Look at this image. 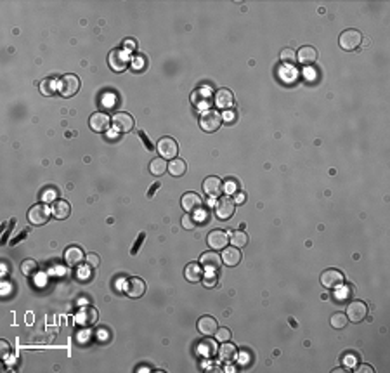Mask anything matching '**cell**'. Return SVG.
<instances>
[{
    "instance_id": "obj_1",
    "label": "cell",
    "mask_w": 390,
    "mask_h": 373,
    "mask_svg": "<svg viewBox=\"0 0 390 373\" xmlns=\"http://www.w3.org/2000/svg\"><path fill=\"white\" fill-rule=\"evenodd\" d=\"M222 120L224 118L220 115V111L210 108L206 111H203L201 116H199V127L205 132H217L220 129V125H222Z\"/></svg>"
},
{
    "instance_id": "obj_2",
    "label": "cell",
    "mask_w": 390,
    "mask_h": 373,
    "mask_svg": "<svg viewBox=\"0 0 390 373\" xmlns=\"http://www.w3.org/2000/svg\"><path fill=\"white\" fill-rule=\"evenodd\" d=\"M108 63H109V68H111L113 71H116V73L125 71L130 64L129 51L127 49H113L111 53H109Z\"/></svg>"
},
{
    "instance_id": "obj_3",
    "label": "cell",
    "mask_w": 390,
    "mask_h": 373,
    "mask_svg": "<svg viewBox=\"0 0 390 373\" xmlns=\"http://www.w3.org/2000/svg\"><path fill=\"white\" fill-rule=\"evenodd\" d=\"M345 276L338 269H326V271L321 272V285L328 290H337L343 285Z\"/></svg>"
},
{
    "instance_id": "obj_4",
    "label": "cell",
    "mask_w": 390,
    "mask_h": 373,
    "mask_svg": "<svg viewBox=\"0 0 390 373\" xmlns=\"http://www.w3.org/2000/svg\"><path fill=\"white\" fill-rule=\"evenodd\" d=\"M78 91H80V78H78L77 75L70 73V75L61 77L59 94L63 96V98H71V96H75Z\"/></svg>"
},
{
    "instance_id": "obj_5",
    "label": "cell",
    "mask_w": 390,
    "mask_h": 373,
    "mask_svg": "<svg viewBox=\"0 0 390 373\" xmlns=\"http://www.w3.org/2000/svg\"><path fill=\"white\" fill-rule=\"evenodd\" d=\"M362 44V33L359 30H345L340 35V47L343 51H355Z\"/></svg>"
},
{
    "instance_id": "obj_6",
    "label": "cell",
    "mask_w": 390,
    "mask_h": 373,
    "mask_svg": "<svg viewBox=\"0 0 390 373\" xmlns=\"http://www.w3.org/2000/svg\"><path fill=\"white\" fill-rule=\"evenodd\" d=\"M50 219V210L46 203H37L28 210V220L33 226H44Z\"/></svg>"
},
{
    "instance_id": "obj_7",
    "label": "cell",
    "mask_w": 390,
    "mask_h": 373,
    "mask_svg": "<svg viewBox=\"0 0 390 373\" xmlns=\"http://www.w3.org/2000/svg\"><path fill=\"white\" fill-rule=\"evenodd\" d=\"M212 101H213V92H212V89H208V87L196 89V91L191 94V103L198 109H205V111L206 109H210Z\"/></svg>"
},
{
    "instance_id": "obj_8",
    "label": "cell",
    "mask_w": 390,
    "mask_h": 373,
    "mask_svg": "<svg viewBox=\"0 0 390 373\" xmlns=\"http://www.w3.org/2000/svg\"><path fill=\"white\" fill-rule=\"evenodd\" d=\"M156 150L160 151L161 158L174 160V158H177L179 144H177V141L172 139V137H161V139L158 141V144H156Z\"/></svg>"
},
{
    "instance_id": "obj_9",
    "label": "cell",
    "mask_w": 390,
    "mask_h": 373,
    "mask_svg": "<svg viewBox=\"0 0 390 373\" xmlns=\"http://www.w3.org/2000/svg\"><path fill=\"white\" fill-rule=\"evenodd\" d=\"M345 314H347V318L352 323H359V321H362L368 316V306H366L362 300H352V302L348 304Z\"/></svg>"
},
{
    "instance_id": "obj_10",
    "label": "cell",
    "mask_w": 390,
    "mask_h": 373,
    "mask_svg": "<svg viewBox=\"0 0 390 373\" xmlns=\"http://www.w3.org/2000/svg\"><path fill=\"white\" fill-rule=\"evenodd\" d=\"M111 123L113 127H115L116 130H118L120 134H125V132H130V130L134 129V125H136V122H134L132 115H129V113H116V115H113L111 118Z\"/></svg>"
},
{
    "instance_id": "obj_11",
    "label": "cell",
    "mask_w": 390,
    "mask_h": 373,
    "mask_svg": "<svg viewBox=\"0 0 390 373\" xmlns=\"http://www.w3.org/2000/svg\"><path fill=\"white\" fill-rule=\"evenodd\" d=\"M234 212H236V202L231 196H222L219 200V203H217V215H219V219H231L234 215Z\"/></svg>"
},
{
    "instance_id": "obj_12",
    "label": "cell",
    "mask_w": 390,
    "mask_h": 373,
    "mask_svg": "<svg viewBox=\"0 0 390 373\" xmlns=\"http://www.w3.org/2000/svg\"><path fill=\"white\" fill-rule=\"evenodd\" d=\"M144 292H146V283H144V279L137 278V276H132V278L127 279L125 293L130 299H139V297L144 295Z\"/></svg>"
},
{
    "instance_id": "obj_13",
    "label": "cell",
    "mask_w": 390,
    "mask_h": 373,
    "mask_svg": "<svg viewBox=\"0 0 390 373\" xmlns=\"http://www.w3.org/2000/svg\"><path fill=\"white\" fill-rule=\"evenodd\" d=\"M206 241H208V245L213 250H224L227 247V243H229V234L222 229H213L206 236Z\"/></svg>"
},
{
    "instance_id": "obj_14",
    "label": "cell",
    "mask_w": 390,
    "mask_h": 373,
    "mask_svg": "<svg viewBox=\"0 0 390 373\" xmlns=\"http://www.w3.org/2000/svg\"><path fill=\"white\" fill-rule=\"evenodd\" d=\"M181 205H182V209H184L186 212L191 213V212H196V210L201 209L203 200H201V196H199L198 193L188 191V193H184V195H182Z\"/></svg>"
},
{
    "instance_id": "obj_15",
    "label": "cell",
    "mask_w": 390,
    "mask_h": 373,
    "mask_svg": "<svg viewBox=\"0 0 390 373\" xmlns=\"http://www.w3.org/2000/svg\"><path fill=\"white\" fill-rule=\"evenodd\" d=\"M199 261H201V266L208 272H217L222 267V257L217 252H205V254H201Z\"/></svg>"
},
{
    "instance_id": "obj_16",
    "label": "cell",
    "mask_w": 390,
    "mask_h": 373,
    "mask_svg": "<svg viewBox=\"0 0 390 373\" xmlns=\"http://www.w3.org/2000/svg\"><path fill=\"white\" fill-rule=\"evenodd\" d=\"M99 320V314L94 307H85V309H80V313H77L75 316V321L82 326H94Z\"/></svg>"
},
{
    "instance_id": "obj_17",
    "label": "cell",
    "mask_w": 390,
    "mask_h": 373,
    "mask_svg": "<svg viewBox=\"0 0 390 373\" xmlns=\"http://www.w3.org/2000/svg\"><path fill=\"white\" fill-rule=\"evenodd\" d=\"M203 191L206 193L208 196H219L222 195L224 191V182L222 179L215 177V175H210V177H206L205 181H203Z\"/></svg>"
},
{
    "instance_id": "obj_18",
    "label": "cell",
    "mask_w": 390,
    "mask_h": 373,
    "mask_svg": "<svg viewBox=\"0 0 390 373\" xmlns=\"http://www.w3.org/2000/svg\"><path fill=\"white\" fill-rule=\"evenodd\" d=\"M198 330H199V333L206 335V337H212V335H215V331L219 330V323H217V320L212 316H201L198 320Z\"/></svg>"
},
{
    "instance_id": "obj_19",
    "label": "cell",
    "mask_w": 390,
    "mask_h": 373,
    "mask_svg": "<svg viewBox=\"0 0 390 373\" xmlns=\"http://www.w3.org/2000/svg\"><path fill=\"white\" fill-rule=\"evenodd\" d=\"M109 123H111V116H108L102 111H98L91 116V129L94 132H104V130H108Z\"/></svg>"
},
{
    "instance_id": "obj_20",
    "label": "cell",
    "mask_w": 390,
    "mask_h": 373,
    "mask_svg": "<svg viewBox=\"0 0 390 373\" xmlns=\"http://www.w3.org/2000/svg\"><path fill=\"white\" fill-rule=\"evenodd\" d=\"M215 105L220 109H231L234 105V94L229 89H220L215 94Z\"/></svg>"
},
{
    "instance_id": "obj_21",
    "label": "cell",
    "mask_w": 390,
    "mask_h": 373,
    "mask_svg": "<svg viewBox=\"0 0 390 373\" xmlns=\"http://www.w3.org/2000/svg\"><path fill=\"white\" fill-rule=\"evenodd\" d=\"M85 259V254L80 247H70L64 252V261L70 267H77L78 264H82V261Z\"/></svg>"
},
{
    "instance_id": "obj_22",
    "label": "cell",
    "mask_w": 390,
    "mask_h": 373,
    "mask_svg": "<svg viewBox=\"0 0 390 373\" xmlns=\"http://www.w3.org/2000/svg\"><path fill=\"white\" fill-rule=\"evenodd\" d=\"M222 257V262L229 267H234V266L240 264L241 261V252L238 247H226L224 248V254L220 255Z\"/></svg>"
},
{
    "instance_id": "obj_23",
    "label": "cell",
    "mask_w": 390,
    "mask_h": 373,
    "mask_svg": "<svg viewBox=\"0 0 390 373\" xmlns=\"http://www.w3.org/2000/svg\"><path fill=\"white\" fill-rule=\"evenodd\" d=\"M296 59H298L302 64H305V66H310V64H314L317 61V51L314 49L312 46H305L298 51Z\"/></svg>"
},
{
    "instance_id": "obj_24",
    "label": "cell",
    "mask_w": 390,
    "mask_h": 373,
    "mask_svg": "<svg viewBox=\"0 0 390 373\" xmlns=\"http://www.w3.org/2000/svg\"><path fill=\"white\" fill-rule=\"evenodd\" d=\"M52 213L56 219H66L71 213V205L66 200H54L52 202Z\"/></svg>"
},
{
    "instance_id": "obj_25",
    "label": "cell",
    "mask_w": 390,
    "mask_h": 373,
    "mask_svg": "<svg viewBox=\"0 0 390 373\" xmlns=\"http://www.w3.org/2000/svg\"><path fill=\"white\" fill-rule=\"evenodd\" d=\"M184 276H186V279H188V281H191V283L199 281V279L203 278L201 264H198V262H189V264L186 266V269H184Z\"/></svg>"
},
{
    "instance_id": "obj_26",
    "label": "cell",
    "mask_w": 390,
    "mask_h": 373,
    "mask_svg": "<svg viewBox=\"0 0 390 373\" xmlns=\"http://www.w3.org/2000/svg\"><path fill=\"white\" fill-rule=\"evenodd\" d=\"M238 356V349L234 344H231V342H222L219 347V358L222 359V361H233L234 358Z\"/></svg>"
},
{
    "instance_id": "obj_27",
    "label": "cell",
    "mask_w": 390,
    "mask_h": 373,
    "mask_svg": "<svg viewBox=\"0 0 390 373\" xmlns=\"http://www.w3.org/2000/svg\"><path fill=\"white\" fill-rule=\"evenodd\" d=\"M186 168H188V165L182 158H174V160L168 161V172L174 177H181L182 174H186Z\"/></svg>"
},
{
    "instance_id": "obj_28",
    "label": "cell",
    "mask_w": 390,
    "mask_h": 373,
    "mask_svg": "<svg viewBox=\"0 0 390 373\" xmlns=\"http://www.w3.org/2000/svg\"><path fill=\"white\" fill-rule=\"evenodd\" d=\"M167 170H168V163H167V160H165V158L158 157V158H154V160H151L149 172L153 175H163Z\"/></svg>"
},
{
    "instance_id": "obj_29",
    "label": "cell",
    "mask_w": 390,
    "mask_h": 373,
    "mask_svg": "<svg viewBox=\"0 0 390 373\" xmlns=\"http://www.w3.org/2000/svg\"><path fill=\"white\" fill-rule=\"evenodd\" d=\"M56 91H59V82H56L54 78H47L40 84V92L44 96H52Z\"/></svg>"
},
{
    "instance_id": "obj_30",
    "label": "cell",
    "mask_w": 390,
    "mask_h": 373,
    "mask_svg": "<svg viewBox=\"0 0 390 373\" xmlns=\"http://www.w3.org/2000/svg\"><path fill=\"white\" fill-rule=\"evenodd\" d=\"M37 271H39V264H37V261H33V259H26V261L21 262V272L26 276V278L33 276Z\"/></svg>"
},
{
    "instance_id": "obj_31",
    "label": "cell",
    "mask_w": 390,
    "mask_h": 373,
    "mask_svg": "<svg viewBox=\"0 0 390 373\" xmlns=\"http://www.w3.org/2000/svg\"><path fill=\"white\" fill-rule=\"evenodd\" d=\"M231 243H233V247H238V248H241V247H244V245L248 243V234L244 233V231H234L233 234H231Z\"/></svg>"
},
{
    "instance_id": "obj_32",
    "label": "cell",
    "mask_w": 390,
    "mask_h": 373,
    "mask_svg": "<svg viewBox=\"0 0 390 373\" xmlns=\"http://www.w3.org/2000/svg\"><path fill=\"white\" fill-rule=\"evenodd\" d=\"M279 59L286 66H292V64L296 63V53L293 49H283L281 54H279Z\"/></svg>"
},
{
    "instance_id": "obj_33",
    "label": "cell",
    "mask_w": 390,
    "mask_h": 373,
    "mask_svg": "<svg viewBox=\"0 0 390 373\" xmlns=\"http://www.w3.org/2000/svg\"><path fill=\"white\" fill-rule=\"evenodd\" d=\"M347 321H348V318L345 313H335L333 316H331V326L340 330V328L347 326Z\"/></svg>"
},
{
    "instance_id": "obj_34",
    "label": "cell",
    "mask_w": 390,
    "mask_h": 373,
    "mask_svg": "<svg viewBox=\"0 0 390 373\" xmlns=\"http://www.w3.org/2000/svg\"><path fill=\"white\" fill-rule=\"evenodd\" d=\"M215 351V344L212 340H203L199 344V354L203 356H212V352Z\"/></svg>"
},
{
    "instance_id": "obj_35",
    "label": "cell",
    "mask_w": 390,
    "mask_h": 373,
    "mask_svg": "<svg viewBox=\"0 0 390 373\" xmlns=\"http://www.w3.org/2000/svg\"><path fill=\"white\" fill-rule=\"evenodd\" d=\"M231 337H233V335H231L229 328H220V330L215 331V338L220 342V344H222V342H229Z\"/></svg>"
},
{
    "instance_id": "obj_36",
    "label": "cell",
    "mask_w": 390,
    "mask_h": 373,
    "mask_svg": "<svg viewBox=\"0 0 390 373\" xmlns=\"http://www.w3.org/2000/svg\"><path fill=\"white\" fill-rule=\"evenodd\" d=\"M182 227H184V229H195V227H196V220L193 219V215H189V213L182 215Z\"/></svg>"
},
{
    "instance_id": "obj_37",
    "label": "cell",
    "mask_w": 390,
    "mask_h": 373,
    "mask_svg": "<svg viewBox=\"0 0 390 373\" xmlns=\"http://www.w3.org/2000/svg\"><path fill=\"white\" fill-rule=\"evenodd\" d=\"M132 66H134V70H144L146 68V57L144 56H136L132 59Z\"/></svg>"
},
{
    "instance_id": "obj_38",
    "label": "cell",
    "mask_w": 390,
    "mask_h": 373,
    "mask_svg": "<svg viewBox=\"0 0 390 373\" xmlns=\"http://www.w3.org/2000/svg\"><path fill=\"white\" fill-rule=\"evenodd\" d=\"M144 240H146V233H139V236H137V240H136V243H134V247H132V250H130V254L136 255L137 252H139V248L143 247Z\"/></svg>"
},
{
    "instance_id": "obj_39",
    "label": "cell",
    "mask_w": 390,
    "mask_h": 373,
    "mask_svg": "<svg viewBox=\"0 0 390 373\" xmlns=\"http://www.w3.org/2000/svg\"><path fill=\"white\" fill-rule=\"evenodd\" d=\"M85 262H87V266H91L92 269L94 267H99V255H96V254H89V255H85Z\"/></svg>"
},
{
    "instance_id": "obj_40",
    "label": "cell",
    "mask_w": 390,
    "mask_h": 373,
    "mask_svg": "<svg viewBox=\"0 0 390 373\" xmlns=\"http://www.w3.org/2000/svg\"><path fill=\"white\" fill-rule=\"evenodd\" d=\"M0 352H2V358H7V356L11 354V344H9L5 338L0 340Z\"/></svg>"
},
{
    "instance_id": "obj_41",
    "label": "cell",
    "mask_w": 390,
    "mask_h": 373,
    "mask_svg": "<svg viewBox=\"0 0 390 373\" xmlns=\"http://www.w3.org/2000/svg\"><path fill=\"white\" fill-rule=\"evenodd\" d=\"M203 283H205L206 288H212V286H215L217 285V274H215V272H212V276H210V272H208V276H206Z\"/></svg>"
},
{
    "instance_id": "obj_42",
    "label": "cell",
    "mask_w": 390,
    "mask_h": 373,
    "mask_svg": "<svg viewBox=\"0 0 390 373\" xmlns=\"http://www.w3.org/2000/svg\"><path fill=\"white\" fill-rule=\"evenodd\" d=\"M355 372H357V373H362V372H364V373H373L375 370H373L369 365H361L359 368H355Z\"/></svg>"
},
{
    "instance_id": "obj_43",
    "label": "cell",
    "mask_w": 390,
    "mask_h": 373,
    "mask_svg": "<svg viewBox=\"0 0 390 373\" xmlns=\"http://www.w3.org/2000/svg\"><path fill=\"white\" fill-rule=\"evenodd\" d=\"M139 136H141V139L144 141V144H146V148H147V150H149V151H151V150H154V146L149 143V139H147V137H146V134H144L143 130H141V132H139Z\"/></svg>"
},
{
    "instance_id": "obj_44",
    "label": "cell",
    "mask_w": 390,
    "mask_h": 373,
    "mask_svg": "<svg viewBox=\"0 0 390 373\" xmlns=\"http://www.w3.org/2000/svg\"><path fill=\"white\" fill-rule=\"evenodd\" d=\"M123 47H125L127 51H134L137 47V44H136V40H125V42H123Z\"/></svg>"
},
{
    "instance_id": "obj_45",
    "label": "cell",
    "mask_w": 390,
    "mask_h": 373,
    "mask_svg": "<svg viewBox=\"0 0 390 373\" xmlns=\"http://www.w3.org/2000/svg\"><path fill=\"white\" fill-rule=\"evenodd\" d=\"M160 186H161L160 182H154V184L151 186V189H149V191H147V198H153V195L158 191V188H160Z\"/></svg>"
},
{
    "instance_id": "obj_46",
    "label": "cell",
    "mask_w": 390,
    "mask_h": 373,
    "mask_svg": "<svg viewBox=\"0 0 390 373\" xmlns=\"http://www.w3.org/2000/svg\"><path fill=\"white\" fill-rule=\"evenodd\" d=\"M224 189H226L227 193H234L238 188H236V184H234L233 181H229V182H227V184H226V188H224Z\"/></svg>"
},
{
    "instance_id": "obj_47",
    "label": "cell",
    "mask_w": 390,
    "mask_h": 373,
    "mask_svg": "<svg viewBox=\"0 0 390 373\" xmlns=\"http://www.w3.org/2000/svg\"><path fill=\"white\" fill-rule=\"evenodd\" d=\"M234 202H236V203H244V193H240V195H236Z\"/></svg>"
},
{
    "instance_id": "obj_48",
    "label": "cell",
    "mask_w": 390,
    "mask_h": 373,
    "mask_svg": "<svg viewBox=\"0 0 390 373\" xmlns=\"http://www.w3.org/2000/svg\"><path fill=\"white\" fill-rule=\"evenodd\" d=\"M25 236H26V231H25V233H23V234H19V236H18V238H14V240H12V241H11V245H16V243H18V241H19V240H23V238H25Z\"/></svg>"
},
{
    "instance_id": "obj_49",
    "label": "cell",
    "mask_w": 390,
    "mask_h": 373,
    "mask_svg": "<svg viewBox=\"0 0 390 373\" xmlns=\"http://www.w3.org/2000/svg\"><path fill=\"white\" fill-rule=\"evenodd\" d=\"M52 196H54V193H52V191H49L46 196H44V200H46V198H52Z\"/></svg>"
},
{
    "instance_id": "obj_50",
    "label": "cell",
    "mask_w": 390,
    "mask_h": 373,
    "mask_svg": "<svg viewBox=\"0 0 390 373\" xmlns=\"http://www.w3.org/2000/svg\"><path fill=\"white\" fill-rule=\"evenodd\" d=\"M227 122H231V120H233V113H227Z\"/></svg>"
}]
</instances>
